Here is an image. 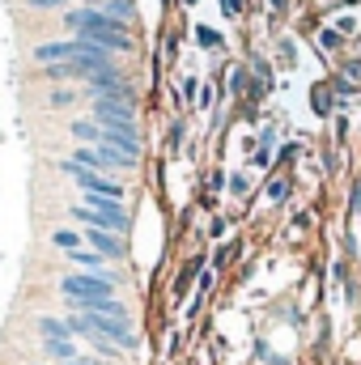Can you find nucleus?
Segmentation results:
<instances>
[{"mask_svg":"<svg viewBox=\"0 0 361 365\" xmlns=\"http://www.w3.org/2000/svg\"><path fill=\"white\" fill-rule=\"evenodd\" d=\"M64 30H73V38H81V43H90V47H102V51H132V34H128V26L123 21H115V17H106V13H98L93 4L86 9H68L64 13Z\"/></svg>","mask_w":361,"mask_h":365,"instance_id":"obj_1","label":"nucleus"},{"mask_svg":"<svg viewBox=\"0 0 361 365\" xmlns=\"http://www.w3.org/2000/svg\"><path fill=\"white\" fill-rule=\"evenodd\" d=\"M115 272H68L60 276V297L68 302V314H86L93 302H106L115 297Z\"/></svg>","mask_w":361,"mask_h":365,"instance_id":"obj_2","label":"nucleus"},{"mask_svg":"<svg viewBox=\"0 0 361 365\" xmlns=\"http://www.w3.org/2000/svg\"><path fill=\"white\" fill-rule=\"evenodd\" d=\"M73 217L86 225H98V230H111V234H128V225H132L128 208L119 200H106V195H86V204H77Z\"/></svg>","mask_w":361,"mask_h":365,"instance_id":"obj_3","label":"nucleus"},{"mask_svg":"<svg viewBox=\"0 0 361 365\" xmlns=\"http://www.w3.org/2000/svg\"><path fill=\"white\" fill-rule=\"evenodd\" d=\"M98 128H102V140L98 145H106V149L141 162V132H136V123H98Z\"/></svg>","mask_w":361,"mask_h":365,"instance_id":"obj_4","label":"nucleus"},{"mask_svg":"<svg viewBox=\"0 0 361 365\" xmlns=\"http://www.w3.org/2000/svg\"><path fill=\"white\" fill-rule=\"evenodd\" d=\"M93 123H136V98H93Z\"/></svg>","mask_w":361,"mask_h":365,"instance_id":"obj_5","label":"nucleus"},{"mask_svg":"<svg viewBox=\"0 0 361 365\" xmlns=\"http://www.w3.org/2000/svg\"><path fill=\"white\" fill-rule=\"evenodd\" d=\"M81 238H86V247H90V251H98V255H102L106 264H111V259H123V255H128V242H123V234H111V230L86 225V234H81Z\"/></svg>","mask_w":361,"mask_h":365,"instance_id":"obj_6","label":"nucleus"},{"mask_svg":"<svg viewBox=\"0 0 361 365\" xmlns=\"http://www.w3.org/2000/svg\"><path fill=\"white\" fill-rule=\"evenodd\" d=\"M77 51H81V38H60V43H39V47H34V60L47 68V64L77 60Z\"/></svg>","mask_w":361,"mask_h":365,"instance_id":"obj_7","label":"nucleus"},{"mask_svg":"<svg viewBox=\"0 0 361 365\" xmlns=\"http://www.w3.org/2000/svg\"><path fill=\"white\" fill-rule=\"evenodd\" d=\"M34 327H39V336H43V344H60V340H77V336L68 331V319H56V314H39V319H34Z\"/></svg>","mask_w":361,"mask_h":365,"instance_id":"obj_8","label":"nucleus"},{"mask_svg":"<svg viewBox=\"0 0 361 365\" xmlns=\"http://www.w3.org/2000/svg\"><path fill=\"white\" fill-rule=\"evenodd\" d=\"M93 9H98V13H106V17H115V21H123V26L136 17V0H98Z\"/></svg>","mask_w":361,"mask_h":365,"instance_id":"obj_9","label":"nucleus"},{"mask_svg":"<svg viewBox=\"0 0 361 365\" xmlns=\"http://www.w3.org/2000/svg\"><path fill=\"white\" fill-rule=\"evenodd\" d=\"M68 259H73L81 272H106V259H102L98 251H90V247H81V251H68Z\"/></svg>","mask_w":361,"mask_h":365,"instance_id":"obj_10","label":"nucleus"},{"mask_svg":"<svg viewBox=\"0 0 361 365\" xmlns=\"http://www.w3.org/2000/svg\"><path fill=\"white\" fill-rule=\"evenodd\" d=\"M51 247L56 251H81L86 238H81V230H51Z\"/></svg>","mask_w":361,"mask_h":365,"instance_id":"obj_11","label":"nucleus"},{"mask_svg":"<svg viewBox=\"0 0 361 365\" xmlns=\"http://www.w3.org/2000/svg\"><path fill=\"white\" fill-rule=\"evenodd\" d=\"M98 158H102V175H106V170H132V166H136L132 158H123V153H115V149H106V145H98Z\"/></svg>","mask_w":361,"mask_h":365,"instance_id":"obj_12","label":"nucleus"},{"mask_svg":"<svg viewBox=\"0 0 361 365\" xmlns=\"http://www.w3.org/2000/svg\"><path fill=\"white\" fill-rule=\"evenodd\" d=\"M68 132H73L77 140H86V145H98V140H102V128H98L93 119H73V123H68Z\"/></svg>","mask_w":361,"mask_h":365,"instance_id":"obj_13","label":"nucleus"},{"mask_svg":"<svg viewBox=\"0 0 361 365\" xmlns=\"http://www.w3.org/2000/svg\"><path fill=\"white\" fill-rule=\"evenodd\" d=\"M195 272H204V259H191L187 268L179 272V280H175V293H187V284H191V276Z\"/></svg>","mask_w":361,"mask_h":365,"instance_id":"obj_14","label":"nucleus"},{"mask_svg":"<svg viewBox=\"0 0 361 365\" xmlns=\"http://www.w3.org/2000/svg\"><path fill=\"white\" fill-rule=\"evenodd\" d=\"M195 43H200V47H208V51H217V47H221V34H217V30H208V26H195Z\"/></svg>","mask_w":361,"mask_h":365,"instance_id":"obj_15","label":"nucleus"},{"mask_svg":"<svg viewBox=\"0 0 361 365\" xmlns=\"http://www.w3.org/2000/svg\"><path fill=\"white\" fill-rule=\"evenodd\" d=\"M268 200L272 204H285V200H289V179H272L268 182Z\"/></svg>","mask_w":361,"mask_h":365,"instance_id":"obj_16","label":"nucleus"},{"mask_svg":"<svg viewBox=\"0 0 361 365\" xmlns=\"http://www.w3.org/2000/svg\"><path fill=\"white\" fill-rule=\"evenodd\" d=\"M90 344H93V353H98L102 361H119V357H123V353H119L115 344H106V340H90Z\"/></svg>","mask_w":361,"mask_h":365,"instance_id":"obj_17","label":"nucleus"},{"mask_svg":"<svg viewBox=\"0 0 361 365\" xmlns=\"http://www.w3.org/2000/svg\"><path fill=\"white\" fill-rule=\"evenodd\" d=\"M243 90H251V77H247V68H234L230 73V93H243Z\"/></svg>","mask_w":361,"mask_h":365,"instance_id":"obj_18","label":"nucleus"},{"mask_svg":"<svg viewBox=\"0 0 361 365\" xmlns=\"http://www.w3.org/2000/svg\"><path fill=\"white\" fill-rule=\"evenodd\" d=\"M319 47L323 51H336L340 47V30H319Z\"/></svg>","mask_w":361,"mask_h":365,"instance_id":"obj_19","label":"nucleus"},{"mask_svg":"<svg viewBox=\"0 0 361 365\" xmlns=\"http://www.w3.org/2000/svg\"><path fill=\"white\" fill-rule=\"evenodd\" d=\"M179 145H183V119H175V123H171V132H166V149L175 153Z\"/></svg>","mask_w":361,"mask_h":365,"instance_id":"obj_20","label":"nucleus"},{"mask_svg":"<svg viewBox=\"0 0 361 365\" xmlns=\"http://www.w3.org/2000/svg\"><path fill=\"white\" fill-rule=\"evenodd\" d=\"M225 187H230V195H247L251 191V179L247 175H234V179H225Z\"/></svg>","mask_w":361,"mask_h":365,"instance_id":"obj_21","label":"nucleus"},{"mask_svg":"<svg viewBox=\"0 0 361 365\" xmlns=\"http://www.w3.org/2000/svg\"><path fill=\"white\" fill-rule=\"evenodd\" d=\"M234 251H238V247H221V251L213 255V272H217V268H225V264L234 259Z\"/></svg>","mask_w":361,"mask_h":365,"instance_id":"obj_22","label":"nucleus"},{"mask_svg":"<svg viewBox=\"0 0 361 365\" xmlns=\"http://www.w3.org/2000/svg\"><path fill=\"white\" fill-rule=\"evenodd\" d=\"M345 81L361 86V60H345Z\"/></svg>","mask_w":361,"mask_h":365,"instance_id":"obj_23","label":"nucleus"},{"mask_svg":"<svg viewBox=\"0 0 361 365\" xmlns=\"http://www.w3.org/2000/svg\"><path fill=\"white\" fill-rule=\"evenodd\" d=\"M195 289H200V297H204V293L213 289V268H204V272L195 276Z\"/></svg>","mask_w":361,"mask_h":365,"instance_id":"obj_24","label":"nucleus"},{"mask_svg":"<svg viewBox=\"0 0 361 365\" xmlns=\"http://www.w3.org/2000/svg\"><path fill=\"white\" fill-rule=\"evenodd\" d=\"M73 98H77L73 90H56L51 93V106H73Z\"/></svg>","mask_w":361,"mask_h":365,"instance_id":"obj_25","label":"nucleus"},{"mask_svg":"<svg viewBox=\"0 0 361 365\" xmlns=\"http://www.w3.org/2000/svg\"><path fill=\"white\" fill-rule=\"evenodd\" d=\"M221 13H225V17H238V13H243V0H221Z\"/></svg>","mask_w":361,"mask_h":365,"instance_id":"obj_26","label":"nucleus"},{"mask_svg":"<svg viewBox=\"0 0 361 365\" xmlns=\"http://www.w3.org/2000/svg\"><path fill=\"white\" fill-rule=\"evenodd\" d=\"M195 106H200V110H208V106H213V90H208V86L195 93Z\"/></svg>","mask_w":361,"mask_h":365,"instance_id":"obj_27","label":"nucleus"},{"mask_svg":"<svg viewBox=\"0 0 361 365\" xmlns=\"http://www.w3.org/2000/svg\"><path fill=\"white\" fill-rule=\"evenodd\" d=\"M64 365H106L102 357H77V361H64Z\"/></svg>","mask_w":361,"mask_h":365,"instance_id":"obj_28","label":"nucleus"},{"mask_svg":"<svg viewBox=\"0 0 361 365\" xmlns=\"http://www.w3.org/2000/svg\"><path fill=\"white\" fill-rule=\"evenodd\" d=\"M26 4H30V9H56L60 0H26Z\"/></svg>","mask_w":361,"mask_h":365,"instance_id":"obj_29","label":"nucleus"},{"mask_svg":"<svg viewBox=\"0 0 361 365\" xmlns=\"http://www.w3.org/2000/svg\"><path fill=\"white\" fill-rule=\"evenodd\" d=\"M353 208L361 212V179H357V187H353Z\"/></svg>","mask_w":361,"mask_h":365,"instance_id":"obj_30","label":"nucleus"},{"mask_svg":"<svg viewBox=\"0 0 361 365\" xmlns=\"http://www.w3.org/2000/svg\"><path fill=\"white\" fill-rule=\"evenodd\" d=\"M272 9H276V13H285V0H268Z\"/></svg>","mask_w":361,"mask_h":365,"instance_id":"obj_31","label":"nucleus"}]
</instances>
